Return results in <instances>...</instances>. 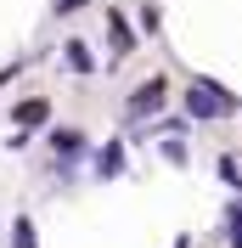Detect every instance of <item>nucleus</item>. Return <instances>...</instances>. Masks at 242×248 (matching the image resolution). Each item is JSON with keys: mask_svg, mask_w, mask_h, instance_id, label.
<instances>
[{"mask_svg": "<svg viewBox=\"0 0 242 248\" xmlns=\"http://www.w3.org/2000/svg\"><path fill=\"white\" fill-rule=\"evenodd\" d=\"M96 164H102V175H113V170H119V164H124V158H119V147H107V153L96 158Z\"/></svg>", "mask_w": 242, "mask_h": 248, "instance_id": "6e6552de", "label": "nucleus"}, {"mask_svg": "<svg viewBox=\"0 0 242 248\" xmlns=\"http://www.w3.org/2000/svg\"><path fill=\"white\" fill-rule=\"evenodd\" d=\"M45 119V102H23V108H17V124H40Z\"/></svg>", "mask_w": 242, "mask_h": 248, "instance_id": "39448f33", "label": "nucleus"}, {"mask_svg": "<svg viewBox=\"0 0 242 248\" xmlns=\"http://www.w3.org/2000/svg\"><path fill=\"white\" fill-rule=\"evenodd\" d=\"M12 248H34V226H29V220H17V226H12Z\"/></svg>", "mask_w": 242, "mask_h": 248, "instance_id": "423d86ee", "label": "nucleus"}, {"mask_svg": "<svg viewBox=\"0 0 242 248\" xmlns=\"http://www.w3.org/2000/svg\"><path fill=\"white\" fill-rule=\"evenodd\" d=\"M186 108H192V119H226V113H237V96L220 91V85H192Z\"/></svg>", "mask_w": 242, "mask_h": 248, "instance_id": "f257e3e1", "label": "nucleus"}, {"mask_svg": "<svg viewBox=\"0 0 242 248\" xmlns=\"http://www.w3.org/2000/svg\"><path fill=\"white\" fill-rule=\"evenodd\" d=\"M68 62H74L79 74H85V68H91V51H85V46H79V40H74V46H68Z\"/></svg>", "mask_w": 242, "mask_h": 248, "instance_id": "0eeeda50", "label": "nucleus"}, {"mask_svg": "<svg viewBox=\"0 0 242 248\" xmlns=\"http://www.w3.org/2000/svg\"><path fill=\"white\" fill-rule=\"evenodd\" d=\"M164 91H169L164 79H147V85L136 91V102H130V113H158L164 108Z\"/></svg>", "mask_w": 242, "mask_h": 248, "instance_id": "f03ea898", "label": "nucleus"}, {"mask_svg": "<svg viewBox=\"0 0 242 248\" xmlns=\"http://www.w3.org/2000/svg\"><path fill=\"white\" fill-rule=\"evenodd\" d=\"M107 29H113V40H119V51H130L136 40H130V23H124L119 12H107Z\"/></svg>", "mask_w": 242, "mask_h": 248, "instance_id": "20e7f679", "label": "nucleus"}, {"mask_svg": "<svg viewBox=\"0 0 242 248\" xmlns=\"http://www.w3.org/2000/svg\"><path fill=\"white\" fill-rule=\"evenodd\" d=\"M79 141H85L79 130H57V136H51V147H57V158H74V153H79Z\"/></svg>", "mask_w": 242, "mask_h": 248, "instance_id": "7ed1b4c3", "label": "nucleus"}]
</instances>
